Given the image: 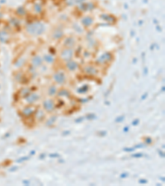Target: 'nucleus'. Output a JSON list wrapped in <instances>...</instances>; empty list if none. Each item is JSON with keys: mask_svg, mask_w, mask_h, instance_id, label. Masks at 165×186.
Wrapping results in <instances>:
<instances>
[{"mask_svg": "<svg viewBox=\"0 0 165 186\" xmlns=\"http://www.w3.org/2000/svg\"><path fill=\"white\" fill-rule=\"evenodd\" d=\"M60 95H65V96H69V93L66 90H62V91L60 93Z\"/></svg>", "mask_w": 165, "mask_h": 186, "instance_id": "obj_16", "label": "nucleus"}, {"mask_svg": "<svg viewBox=\"0 0 165 186\" xmlns=\"http://www.w3.org/2000/svg\"><path fill=\"white\" fill-rule=\"evenodd\" d=\"M43 106H44V108L48 112L52 111L55 108V104L53 100L51 99H46L45 100L44 103H43Z\"/></svg>", "mask_w": 165, "mask_h": 186, "instance_id": "obj_4", "label": "nucleus"}, {"mask_svg": "<svg viewBox=\"0 0 165 186\" xmlns=\"http://www.w3.org/2000/svg\"><path fill=\"white\" fill-rule=\"evenodd\" d=\"M43 116H44V113H43L42 112H39L37 113V118H41Z\"/></svg>", "mask_w": 165, "mask_h": 186, "instance_id": "obj_17", "label": "nucleus"}, {"mask_svg": "<svg viewBox=\"0 0 165 186\" xmlns=\"http://www.w3.org/2000/svg\"><path fill=\"white\" fill-rule=\"evenodd\" d=\"M42 63V58L40 57L39 56H35V57L32 59V61H31V64L33 65L34 67H37V66H39Z\"/></svg>", "mask_w": 165, "mask_h": 186, "instance_id": "obj_6", "label": "nucleus"}, {"mask_svg": "<svg viewBox=\"0 0 165 186\" xmlns=\"http://www.w3.org/2000/svg\"><path fill=\"white\" fill-rule=\"evenodd\" d=\"M38 98H39V96L37 94H29L28 97L27 98V102L29 104H32L35 101H37Z\"/></svg>", "mask_w": 165, "mask_h": 186, "instance_id": "obj_9", "label": "nucleus"}, {"mask_svg": "<svg viewBox=\"0 0 165 186\" xmlns=\"http://www.w3.org/2000/svg\"><path fill=\"white\" fill-rule=\"evenodd\" d=\"M85 71H86L87 74H90V75H93V74H97V70L93 66H88L85 69Z\"/></svg>", "mask_w": 165, "mask_h": 186, "instance_id": "obj_11", "label": "nucleus"}, {"mask_svg": "<svg viewBox=\"0 0 165 186\" xmlns=\"http://www.w3.org/2000/svg\"><path fill=\"white\" fill-rule=\"evenodd\" d=\"M44 60L46 61H47L48 63H52L54 61V58L52 57L50 55H46L44 56Z\"/></svg>", "mask_w": 165, "mask_h": 186, "instance_id": "obj_14", "label": "nucleus"}, {"mask_svg": "<svg viewBox=\"0 0 165 186\" xmlns=\"http://www.w3.org/2000/svg\"><path fill=\"white\" fill-rule=\"evenodd\" d=\"M41 10H42L41 5H39V4H36V5H35V11H36L37 13H40Z\"/></svg>", "mask_w": 165, "mask_h": 186, "instance_id": "obj_15", "label": "nucleus"}, {"mask_svg": "<svg viewBox=\"0 0 165 186\" xmlns=\"http://www.w3.org/2000/svg\"><path fill=\"white\" fill-rule=\"evenodd\" d=\"M57 92V88L55 85H51L50 86V88L48 89V94L49 95H55Z\"/></svg>", "mask_w": 165, "mask_h": 186, "instance_id": "obj_12", "label": "nucleus"}, {"mask_svg": "<svg viewBox=\"0 0 165 186\" xmlns=\"http://www.w3.org/2000/svg\"><path fill=\"white\" fill-rule=\"evenodd\" d=\"M73 55H74L73 51L69 48H66V49H64V50L61 51L60 57L64 61H70L72 57H73Z\"/></svg>", "mask_w": 165, "mask_h": 186, "instance_id": "obj_2", "label": "nucleus"}, {"mask_svg": "<svg viewBox=\"0 0 165 186\" xmlns=\"http://www.w3.org/2000/svg\"><path fill=\"white\" fill-rule=\"evenodd\" d=\"M53 79L54 80L57 84H60V85H62L64 84L65 80H66V77H65V74L63 73V72H56L55 74L53 75Z\"/></svg>", "mask_w": 165, "mask_h": 186, "instance_id": "obj_3", "label": "nucleus"}, {"mask_svg": "<svg viewBox=\"0 0 165 186\" xmlns=\"http://www.w3.org/2000/svg\"><path fill=\"white\" fill-rule=\"evenodd\" d=\"M33 112H34L33 108H30V107H27V108L23 110V114L25 116H30Z\"/></svg>", "mask_w": 165, "mask_h": 186, "instance_id": "obj_13", "label": "nucleus"}, {"mask_svg": "<svg viewBox=\"0 0 165 186\" xmlns=\"http://www.w3.org/2000/svg\"><path fill=\"white\" fill-rule=\"evenodd\" d=\"M2 17H3V15H2V14H0V18H1Z\"/></svg>", "mask_w": 165, "mask_h": 186, "instance_id": "obj_18", "label": "nucleus"}, {"mask_svg": "<svg viewBox=\"0 0 165 186\" xmlns=\"http://www.w3.org/2000/svg\"><path fill=\"white\" fill-rule=\"evenodd\" d=\"M67 68L70 71H74L78 68V64L74 61H71V60L70 61H68Z\"/></svg>", "mask_w": 165, "mask_h": 186, "instance_id": "obj_8", "label": "nucleus"}, {"mask_svg": "<svg viewBox=\"0 0 165 186\" xmlns=\"http://www.w3.org/2000/svg\"><path fill=\"white\" fill-rule=\"evenodd\" d=\"M44 24L40 22H34L29 24L27 27V32L31 35H40L44 32Z\"/></svg>", "mask_w": 165, "mask_h": 186, "instance_id": "obj_1", "label": "nucleus"}, {"mask_svg": "<svg viewBox=\"0 0 165 186\" xmlns=\"http://www.w3.org/2000/svg\"><path fill=\"white\" fill-rule=\"evenodd\" d=\"M64 46L68 48L73 47L74 44H75V40H74V38H72V37H69V38H67V39L64 41Z\"/></svg>", "mask_w": 165, "mask_h": 186, "instance_id": "obj_7", "label": "nucleus"}, {"mask_svg": "<svg viewBox=\"0 0 165 186\" xmlns=\"http://www.w3.org/2000/svg\"><path fill=\"white\" fill-rule=\"evenodd\" d=\"M111 55L110 53H105L101 57L98 59V62L100 63V64H104L106 62H108L111 60Z\"/></svg>", "mask_w": 165, "mask_h": 186, "instance_id": "obj_5", "label": "nucleus"}, {"mask_svg": "<svg viewBox=\"0 0 165 186\" xmlns=\"http://www.w3.org/2000/svg\"><path fill=\"white\" fill-rule=\"evenodd\" d=\"M82 23L85 27H88V26H91L93 23V19L90 17H85L82 19Z\"/></svg>", "mask_w": 165, "mask_h": 186, "instance_id": "obj_10", "label": "nucleus"}]
</instances>
